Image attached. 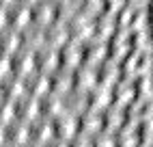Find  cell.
Returning <instances> with one entry per match:
<instances>
[{
    "label": "cell",
    "mask_w": 153,
    "mask_h": 147,
    "mask_svg": "<svg viewBox=\"0 0 153 147\" xmlns=\"http://www.w3.org/2000/svg\"><path fill=\"white\" fill-rule=\"evenodd\" d=\"M74 147H93V145H91V141H88V139H78Z\"/></svg>",
    "instance_id": "6da1fadb"
}]
</instances>
